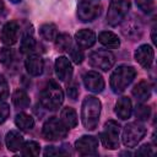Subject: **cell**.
Instances as JSON below:
<instances>
[{"instance_id":"obj_1","label":"cell","mask_w":157,"mask_h":157,"mask_svg":"<svg viewBox=\"0 0 157 157\" xmlns=\"http://www.w3.org/2000/svg\"><path fill=\"white\" fill-rule=\"evenodd\" d=\"M101 101L94 96H87L83 98L81 105V120L87 130H94L98 126L101 115Z\"/></svg>"},{"instance_id":"obj_2","label":"cell","mask_w":157,"mask_h":157,"mask_svg":"<svg viewBox=\"0 0 157 157\" xmlns=\"http://www.w3.org/2000/svg\"><path fill=\"white\" fill-rule=\"evenodd\" d=\"M40 104L49 110H56L64 102V92L55 81H49L39 96Z\"/></svg>"},{"instance_id":"obj_3","label":"cell","mask_w":157,"mask_h":157,"mask_svg":"<svg viewBox=\"0 0 157 157\" xmlns=\"http://www.w3.org/2000/svg\"><path fill=\"white\" fill-rule=\"evenodd\" d=\"M136 70L131 65H119L110 76V88L114 93H121L134 81Z\"/></svg>"},{"instance_id":"obj_4","label":"cell","mask_w":157,"mask_h":157,"mask_svg":"<svg viewBox=\"0 0 157 157\" xmlns=\"http://www.w3.org/2000/svg\"><path fill=\"white\" fill-rule=\"evenodd\" d=\"M146 135V128L141 121H131L125 125L121 135V140L124 146L126 147H135L142 137Z\"/></svg>"},{"instance_id":"obj_5","label":"cell","mask_w":157,"mask_h":157,"mask_svg":"<svg viewBox=\"0 0 157 157\" xmlns=\"http://www.w3.org/2000/svg\"><path fill=\"white\" fill-rule=\"evenodd\" d=\"M42 134L44 139L50 141H59L67 135V128L61 121V119H58L56 117H52L45 120L43 124Z\"/></svg>"},{"instance_id":"obj_6","label":"cell","mask_w":157,"mask_h":157,"mask_svg":"<svg viewBox=\"0 0 157 157\" xmlns=\"http://www.w3.org/2000/svg\"><path fill=\"white\" fill-rule=\"evenodd\" d=\"M130 10L129 0H113L108 7L107 12V22L109 26H118L123 22L125 16Z\"/></svg>"},{"instance_id":"obj_7","label":"cell","mask_w":157,"mask_h":157,"mask_svg":"<svg viewBox=\"0 0 157 157\" xmlns=\"http://www.w3.org/2000/svg\"><path fill=\"white\" fill-rule=\"evenodd\" d=\"M119 135H120V125L115 120H108L104 124V129L101 132L99 137L105 148L115 150L119 147Z\"/></svg>"},{"instance_id":"obj_8","label":"cell","mask_w":157,"mask_h":157,"mask_svg":"<svg viewBox=\"0 0 157 157\" xmlns=\"http://www.w3.org/2000/svg\"><path fill=\"white\" fill-rule=\"evenodd\" d=\"M88 63L94 69H99L102 71H108L113 67V65L115 63V56L112 52L101 49V50L92 52L90 54Z\"/></svg>"},{"instance_id":"obj_9","label":"cell","mask_w":157,"mask_h":157,"mask_svg":"<svg viewBox=\"0 0 157 157\" xmlns=\"http://www.w3.org/2000/svg\"><path fill=\"white\" fill-rule=\"evenodd\" d=\"M101 13V6L90 0H81L77 5V17L82 22H91Z\"/></svg>"},{"instance_id":"obj_10","label":"cell","mask_w":157,"mask_h":157,"mask_svg":"<svg viewBox=\"0 0 157 157\" xmlns=\"http://www.w3.org/2000/svg\"><path fill=\"white\" fill-rule=\"evenodd\" d=\"M75 148L81 156H96L98 153V140L91 135H83L75 142Z\"/></svg>"},{"instance_id":"obj_11","label":"cell","mask_w":157,"mask_h":157,"mask_svg":"<svg viewBox=\"0 0 157 157\" xmlns=\"http://www.w3.org/2000/svg\"><path fill=\"white\" fill-rule=\"evenodd\" d=\"M142 32H144V26L140 18H136L135 16L126 20L121 27V33L131 40H139V38H141L142 36Z\"/></svg>"},{"instance_id":"obj_12","label":"cell","mask_w":157,"mask_h":157,"mask_svg":"<svg viewBox=\"0 0 157 157\" xmlns=\"http://www.w3.org/2000/svg\"><path fill=\"white\" fill-rule=\"evenodd\" d=\"M135 60L146 70H148L152 64H153V59H155V50L150 44H142L140 45L135 53H134Z\"/></svg>"},{"instance_id":"obj_13","label":"cell","mask_w":157,"mask_h":157,"mask_svg":"<svg viewBox=\"0 0 157 157\" xmlns=\"http://www.w3.org/2000/svg\"><path fill=\"white\" fill-rule=\"evenodd\" d=\"M18 32H20V27L18 23L16 21H9L6 22L0 32V39L5 45H12L17 42L18 39Z\"/></svg>"},{"instance_id":"obj_14","label":"cell","mask_w":157,"mask_h":157,"mask_svg":"<svg viewBox=\"0 0 157 157\" xmlns=\"http://www.w3.org/2000/svg\"><path fill=\"white\" fill-rule=\"evenodd\" d=\"M54 69H55V75L59 78V81H63V82L70 81V78L72 76L74 69H72L71 61L66 56H59V58H56Z\"/></svg>"},{"instance_id":"obj_15","label":"cell","mask_w":157,"mask_h":157,"mask_svg":"<svg viewBox=\"0 0 157 157\" xmlns=\"http://www.w3.org/2000/svg\"><path fill=\"white\" fill-rule=\"evenodd\" d=\"M83 83L86 88L93 93H101L105 86L102 75L97 71H87L83 75Z\"/></svg>"},{"instance_id":"obj_16","label":"cell","mask_w":157,"mask_h":157,"mask_svg":"<svg viewBox=\"0 0 157 157\" xmlns=\"http://www.w3.org/2000/svg\"><path fill=\"white\" fill-rule=\"evenodd\" d=\"M25 66L27 72L31 76H39L43 74V70H44L43 58L38 54H29L25 60Z\"/></svg>"},{"instance_id":"obj_17","label":"cell","mask_w":157,"mask_h":157,"mask_svg":"<svg viewBox=\"0 0 157 157\" xmlns=\"http://www.w3.org/2000/svg\"><path fill=\"white\" fill-rule=\"evenodd\" d=\"M96 34L92 29H87V28H83V29H80L78 32H76L75 34V42L76 44L82 48V49H88L91 48L94 43H96Z\"/></svg>"},{"instance_id":"obj_18","label":"cell","mask_w":157,"mask_h":157,"mask_svg":"<svg viewBox=\"0 0 157 157\" xmlns=\"http://www.w3.org/2000/svg\"><path fill=\"white\" fill-rule=\"evenodd\" d=\"M131 113H132V104L130 98L120 97L115 103V114L118 115V118L126 120L131 117Z\"/></svg>"},{"instance_id":"obj_19","label":"cell","mask_w":157,"mask_h":157,"mask_svg":"<svg viewBox=\"0 0 157 157\" xmlns=\"http://www.w3.org/2000/svg\"><path fill=\"white\" fill-rule=\"evenodd\" d=\"M5 144H6V147H7L9 151L16 152V151L21 150V147L25 144V140H23V136L17 130H10L6 134Z\"/></svg>"},{"instance_id":"obj_20","label":"cell","mask_w":157,"mask_h":157,"mask_svg":"<svg viewBox=\"0 0 157 157\" xmlns=\"http://www.w3.org/2000/svg\"><path fill=\"white\" fill-rule=\"evenodd\" d=\"M132 96L139 103H144L150 99L151 97V87L147 81H140L134 88H132Z\"/></svg>"},{"instance_id":"obj_21","label":"cell","mask_w":157,"mask_h":157,"mask_svg":"<svg viewBox=\"0 0 157 157\" xmlns=\"http://www.w3.org/2000/svg\"><path fill=\"white\" fill-rule=\"evenodd\" d=\"M98 40L101 44H103L105 48L109 49H117L120 47V39L118 36L110 31H103L98 34Z\"/></svg>"},{"instance_id":"obj_22","label":"cell","mask_w":157,"mask_h":157,"mask_svg":"<svg viewBox=\"0 0 157 157\" xmlns=\"http://www.w3.org/2000/svg\"><path fill=\"white\" fill-rule=\"evenodd\" d=\"M60 119L65 124L67 129H72L77 125V114L74 108L71 107H65L60 112Z\"/></svg>"},{"instance_id":"obj_23","label":"cell","mask_w":157,"mask_h":157,"mask_svg":"<svg viewBox=\"0 0 157 157\" xmlns=\"http://www.w3.org/2000/svg\"><path fill=\"white\" fill-rule=\"evenodd\" d=\"M15 124L16 126L20 129V130H23V131H29L34 128V119L32 115L27 114V113H18L15 118Z\"/></svg>"},{"instance_id":"obj_24","label":"cell","mask_w":157,"mask_h":157,"mask_svg":"<svg viewBox=\"0 0 157 157\" xmlns=\"http://www.w3.org/2000/svg\"><path fill=\"white\" fill-rule=\"evenodd\" d=\"M34 49H36V39L33 37V32L29 31V29H27L23 33V36H22L21 44H20V50H21V53L29 54Z\"/></svg>"},{"instance_id":"obj_25","label":"cell","mask_w":157,"mask_h":157,"mask_svg":"<svg viewBox=\"0 0 157 157\" xmlns=\"http://www.w3.org/2000/svg\"><path fill=\"white\" fill-rule=\"evenodd\" d=\"M12 103L17 109H26L29 105L31 101H29V97L26 93V91L18 88L12 94Z\"/></svg>"},{"instance_id":"obj_26","label":"cell","mask_w":157,"mask_h":157,"mask_svg":"<svg viewBox=\"0 0 157 157\" xmlns=\"http://www.w3.org/2000/svg\"><path fill=\"white\" fill-rule=\"evenodd\" d=\"M39 34L43 39H45L48 42H53V40H55V38L58 36L56 26L54 23H44L39 28Z\"/></svg>"},{"instance_id":"obj_27","label":"cell","mask_w":157,"mask_h":157,"mask_svg":"<svg viewBox=\"0 0 157 157\" xmlns=\"http://www.w3.org/2000/svg\"><path fill=\"white\" fill-rule=\"evenodd\" d=\"M15 59H16V56H15L13 49H11L10 47H4L0 49V63L5 67H7V69L12 67Z\"/></svg>"},{"instance_id":"obj_28","label":"cell","mask_w":157,"mask_h":157,"mask_svg":"<svg viewBox=\"0 0 157 157\" xmlns=\"http://www.w3.org/2000/svg\"><path fill=\"white\" fill-rule=\"evenodd\" d=\"M72 39L67 33H60L55 38V47L60 52H67L72 47Z\"/></svg>"},{"instance_id":"obj_29","label":"cell","mask_w":157,"mask_h":157,"mask_svg":"<svg viewBox=\"0 0 157 157\" xmlns=\"http://www.w3.org/2000/svg\"><path fill=\"white\" fill-rule=\"evenodd\" d=\"M39 152H40V146L36 141H27L21 147V153L23 156H28V157H31V156H38Z\"/></svg>"},{"instance_id":"obj_30","label":"cell","mask_w":157,"mask_h":157,"mask_svg":"<svg viewBox=\"0 0 157 157\" xmlns=\"http://www.w3.org/2000/svg\"><path fill=\"white\" fill-rule=\"evenodd\" d=\"M151 115V108L148 105H145L142 103H140L136 109H135V117L137 118L139 121H145L150 118Z\"/></svg>"},{"instance_id":"obj_31","label":"cell","mask_w":157,"mask_h":157,"mask_svg":"<svg viewBox=\"0 0 157 157\" xmlns=\"http://www.w3.org/2000/svg\"><path fill=\"white\" fill-rule=\"evenodd\" d=\"M70 58L72 59V61L75 64H81L82 60H83V53H82V49L77 45V44H72V47L67 50Z\"/></svg>"},{"instance_id":"obj_32","label":"cell","mask_w":157,"mask_h":157,"mask_svg":"<svg viewBox=\"0 0 157 157\" xmlns=\"http://www.w3.org/2000/svg\"><path fill=\"white\" fill-rule=\"evenodd\" d=\"M137 7L144 11L145 13H151L155 10V1L153 0H135Z\"/></svg>"},{"instance_id":"obj_33","label":"cell","mask_w":157,"mask_h":157,"mask_svg":"<svg viewBox=\"0 0 157 157\" xmlns=\"http://www.w3.org/2000/svg\"><path fill=\"white\" fill-rule=\"evenodd\" d=\"M10 117V105L4 101H0V124H2Z\"/></svg>"},{"instance_id":"obj_34","label":"cell","mask_w":157,"mask_h":157,"mask_svg":"<svg viewBox=\"0 0 157 157\" xmlns=\"http://www.w3.org/2000/svg\"><path fill=\"white\" fill-rule=\"evenodd\" d=\"M9 96V85L2 75H0V101H4Z\"/></svg>"},{"instance_id":"obj_35","label":"cell","mask_w":157,"mask_h":157,"mask_svg":"<svg viewBox=\"0 0 157 157\" xmlns=\"http://www.w3.org/2000/svg\"><path fill=\"white\" fill-rule=\"evenodd\" d=\"M155 152L152 150V147L150 145H142L137 151H136V155H144V156H152Z\"/></svg>"},{"instance_id":"obj_36","label":"cell","mask_w":157,"mask_h":157,"mask_svg":"<svg viewBox=\"0 0 157 157\" xmlns=\"http://www.w3.org/2000/svg\"><path fill=\"white\" fill-rule=\"evenodd\" d=\"M67 96L71 98V99H76L77 98V96H78V87L75 85V83H72V85H70L69 87H67Z\"/></svg>"},{"instance_id":"obj_37","label":"cell","mask_w":157,"mask_h":157,"mask_svg":"<svg viewBox=\"0 0 157 157\" xmlns=\"http://www.w3.org/2000/svg\"><path fill=\"white\" fill-rule=\"evenodd\" d=\"M44 156H60V151L59 147L55 146H47L44 150Z\"/></svg>"},{"instance_id":"obj_38","label":"cell","mask_w":157,"mask_h":157,"mask_svg":"<svg viewBox=\"0 0 157 157\" xmlns=\"http://www.w3.org/2000/svg\"><path fill=\"white\" fill-rule=\"evenodd\" d=\"M4 10H5V7H4V5H2V2L0 1V18L4 16Z\"/></svg>"},{"instance_id":"obj_39","label":"cell","mask_w":157,"mask_h":157,"mask_svg":"<svg viewBox=\"0 0 157 157\" xmlns=\"http://www.w3.org/2000/svg\"><path fill=\"white\" fill-rule=\"evenodd\" d=\"M11 2H13V4H18V2H21V0H10Z\"/></svg>"},{"instance_id":"obj_40","label":"cell","mask_w":157,"mask_h":157,"mask_svg":"<svg viewBox=\"0 0 157 157\" xmlns=\"http://www.w3.org/2000/svg\"><path fill=\"white\" fill-rule=\"evenodd\" d=\"M0 145H1V144H0Z\"/></svg>"}]
</instances>
